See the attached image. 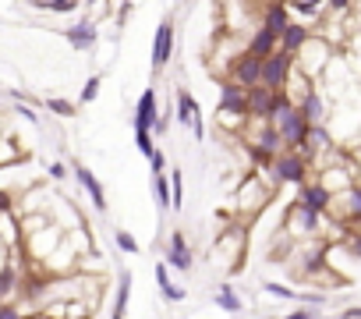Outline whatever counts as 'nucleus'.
Masks as SVG:
<instances>
[{
	"mask_svg": "<svg viewBox=\"0 0 361 319\" xmlns=\"http://www.w3.org/2000/svg\"><path fill=\"white\" fill-rule=\"evenodd\" d=\"M312 174H315V171H312V164H308V160H305L301 152H294V149L276 152V156H273V164H269V178H273V185H276V188H283V185L298 188V185H305Z\"/></svg>",
	"mask_w": 361,
	"mask_h": 319,
	"instance_id": "nucleus-4",
	"label": "nucleus"
},
{
	"mask_svg": "<svg viewBox=\"0 0 361 319\" xmlns=\"http://www.w3.org/2000/svg\"><path fill=\"white\" fill-rule=\"evenodd\" d=\"M156 117H159V96H156V85H145V89H142V96L135 100L131 124H135V131H152Z\"/></svg>",
	"mask_w": 361,
	"mask_h": 319,
	"instance_id": "nucleus-13",
	"label": "nucleus"
},
{
	"mask_svg": "<svg viewBox=\"0 0 361 319\" xmlns=\"http://www.w3.org/2000/svg\"><path fill=\"white\" fill-rule=\"evenodd\" d=\"M99 89H103V75H89V78H85V85H82V92H78V107H89V103H96Z\"/></svg>",
	"mask_w": 361,
	"mask_h": 319,
	"instance_id": "nucleus-27",
	"label": "nucleus"
},
{
	"mask_svg": "<svg viewBox=\"0 0 361 319\" xmlns=\"http://www.w3.org/2000/svg\"><path fill=\"white\" fill-rule=\"evenodd\" d=\"M294 203L298 206H305V210H312V213H329V203H333V192L329 188H322L315 178H308L305 185H298L294 188Z\"/></svg>",
	"mask_w": 361,
	"mask_h": 319,
	"instance_id": "nucleus-11",
	"label": "nucleus"
},
{
	"mask_svg": "<svg viewBox=\"0 0 361 319\" xmlns=\"http://www.w3.org/2000/svg\"><path fill=\"white\" fill-rule=\"evenodd\" d=\"M322 319H343V315H322Z\"/></svg>",
	"mask_w": 361,
	"mask_h": 319,
	"instance_id": "nucleus-40",
	"label": "nucleus"
},
{
	"mask_svg": "<svg viewBox=\"0 0 361 319\" xmlns=\"http://www.w3.org/2000/svg\"><path fill=\"white\" fill-rule=\"evenodd\" d=\"M298 305H315V308H322V305H329V294H326V291H298Z\"/></svg>",
	"mask_w": 361,
	"mask_h": 319,
	"instance_id": "nucleus-32",
	"label": "nucleus"
},
{
	"mask_svg": "<svg viewBox=\"0 0 361 319\" xmlns=\"http://www.w3.org/2000/svg\"><path fill=\"white\" fill-rule=\"evenodd\" d=\"M326 217H329V220H340V224H347V227H357V224H361V181H354L347 192H336Z\"/></svg>",
	"mask_w": 361,
	"mask_h": 319,
	"instance_id": "nucleus-7",
	"label": "nucleus"
},
{
	"mask_svg": "<svg viewBox=\"0 0 361 319\" xmlns=\"http://www.w3.org/2000/svg\"><path fill=\"white\" fill-rule=\"evenodd\" d=\"M152 273H156V287H159V294H163L166 301H173V305H177V301H185V298H188V291H185V287H177V284H173L170 266H166L163 259L152 266Z\"/></svg>",
	"mask_w": 361,
	"mask_h": 319,
	"instance_id": "nucleus-19",
	"label": "nucleus"
},
{
	"mask_svg": "<svg viewBox=\"0 0 361 319\" xmlns=\"http://www.w3.org/2000/svg\"><path fill=\"white\" fill-rule=\"evenodd\" d=\"M173 117L185 124V128H192V121L195 117H202V110H199V100L188 92V89H177V103H173Z\"/></svg>",
	"mask_w": 361,
	"mask_h": 319,
	"instance_id": "nucleus-20",
	"label": "nucleus"
},
{
	"mask_svg": "<svg viewBox=\"0 0 361 319\" xmlns=\"http://www.w3.org/2000/svg\"><path fill=\"white\" fill-rule=\"evenodd\" d=\"M213 301H216V308L220 312H231V315H238L241 308H245V298L238 294V287L227 280V284H220V291L213 294Z\"/></svg>",
	"mask_w": 361,
	"mask_h": 319,
	"instance_id": "nucleus-22",
	"label": "nucleus"
},
{
	"mask_svg": "<svg viewBox=\"0 0 361 319\" xmlns=\"http://www.w3.org/2000/svg\"><path fill=\"white\" fill-rule=\"evenodd\" d=\"M149 167H152L149 174H166V156H163V149H159V145H156V152L149 156Z\"/></svg>",
	"mask_w": 361,
	"mask_h": 319,
	"instance_id": "nucleus-36",
	"label": "nucleus"
},
{
	"mask_svg": "<svg viewBox=\"0 0 361 319\" xmlns=\"http://www.w3.org/2000/svg\"><path fill=\"white\" fill-rule=\"evenodd\" d=\"M68 174H71V167L64 164V160H54V164L47 167V178L50 181H68Z\"/></svg>",
	"mask_w": 361,
	"mask_h": 319,
	"instance_id": "nucleus-33",
	"label": "nucleus"
},
{
	"mask_svg": "<svg viewBox=\"0 0 361 319\" xmlns=\"http://www.w3.org/2000/svg\"><path fill=\"white\" fill-rule=\"evenodd\" d=\"M173 40H177L173 18H163V22L156 25V36H152V71H156V75L173 61Z\"/></svg>",
	"mask_w": 361,
	"mask_h": 319,
	"instance_id": "nucleus-9",
	"label": "nucleus"
},
{
	"mask_svg": "<svg viewBox=\"0 0 361 319\" xmlns=\"http://www.w3.org/2000/svg\"><path fill=\"white\" fill-rule=\"evenodd\" d=\"M259 287H262V294H269V298H283V301H294V305H298V287H287V284H276V280H262Z\"/></svg>",
	"mask_w": 361,
	"mask_h": 319,
	"instance_id": "nucleus-26",
	"label": "nucleus"
},
{
	"mask_svg": "<svg viewBox=\"0 0 361 319\" xmlns=\"http://www.w3.org/2000/svg\"><path fill=\"white\" fill-rule=\"evenodd\" d=\"M43 107H47L54 117H64V121L78 114V103H75V100H64V96H47V100H43Z\"/></svg>",
	"mask_w": 361,
	"mask_h": 319,
	"instance_id": "nucleus-25",
	"label": "nucleus"
},
{
	"mask_svg": "<svg viewBox=\"0 0 361 319\" xmlns=\"http://www.w3.org/2000/svg\"><path fill=\"white\" fill-rule=\"evenodd\" d=\"M224 78H234L241 89H255V85H259V78H262V61L241 50V54L234 57V64L227 68V75H224Z\"/></svg>",
	"mask_w": 361,
	"mask_h": 319,
	"instance_id": "nucleus-12",
	"label": "nucleus"
},
{
	"mask_svg": "<svg viewBox=\"0 0 361 319\" xmlns=\"http://www.w3.org/2000/svg\"><path fill=\"white\" fill-rule=\"evenodd\" d=\"M61 36H64L68 47L78 50V54H89V50H96V43H99V29H96V22H89V18H78L75 25L61 29Z\"/></svg>",
	"mask_w": 361,
	"mask_h": 319,
	"instance_id": "nucleus-15",
	"label": "nucleus"
},
{
	"mask_svg": "<svg viewBox=\"0 0 361 319\" xmlns=\"http://www.w3.org/2000/svg\"><path fill=\"white\" fill-rule=\"evenodd\" d=\"M276 50H280V40H276L269 29H262V25H259V29L252 32V40L245 43V54H252V57H259V61H266V57L276 54Z\"/></svg>",
	"mask_w": 361,
	"mask_h": 319,
	"instance_id": "nucleus-18",
	"label": "nucleus"
},
{
	"mask_svg": "<svg viewBox=\"0 0 361 319\" xmlns=\"http://www.w3.org/2000/svg\"><path fill=\"white\" fill-rule=\"evenodd\" d=\"M322 227H326V217H322V213H312V210L290 203L287 213H283V227H280V231H283L294 245H305V241H322Z\"/></svg>",
	"mask_w": 361,
	"mask_h": 319,
	"instance_id": "nucleus-3",
	"label": "nucleus"
},
{
	"mask_svg": "<svg viewBox=\"0 0 361 319\" xmlns=\"http://www.w3.org/2000/svg\"><path fill=\"white\" fill-rule=\"evenodd\" d=\"M39 181H43V178H39V171L32 167V160H29V156L0 167V192L11 195V199H18L22 192H29V188L39 185Z\"/></svg>",
	"mask_w": 361,
	"mask_h": 319,
	"instance_id": "nucleus-6",
	"label": "nucleus"
},
{
	"mask_svg": "<svg viewBox=\"0 0 361 319\" xmlns=\"http://www.w3.org/2000/svg\"><path fill=\"white\" fill-rule=\"evenodd\" d=\"M163 263L170 270H177V273H192L195 270V255H192V248H188V241H185L180 231H170V245L163 252Z\"/></svg>",
	"mask_w": 361,
	"mask_h": 319,
	"instance_id": "nucleus-14",
	"label": "nucleus"
},
{
	"mask_svg": "<svg viewBox=\"0 0 361 319\" xmlns=\"http://www.w3.org/2000/svg\"><path fill=\"white\" fill-rule=\"evenodd\" d=\"M340 315H343V319H361V305H350V308H343Z\"/></svg>",
	"mask_w": 361,
	"mask_h": 319,
	"instance_id": "nucleus-39",
	"label": "nucleus"
},
{
	"mask_svg": "<svg viewBox=\"0 0 361 319\" xmlns=\"http://www.w3.org/2000/svg\"><path fill=\"white\" fill-rule=\"evenodd\" d=\"M269 121H273V128L283 135L287 149H294V152H301V156L308 152V131H312V121H308V117H305L294 103H283V107H280Z\"/></svg>",
	"mask_w": 361,
	"mask_h": 319,
	"instance_id": "nucleus-2",
	"label": "nucleus"
},
{
	"mask_svg": "<svg viewBox=\"0 0 361 319\" xmlns=\"http://www.w3.org/2000/svg\"><path fill=\"white\" fill-rule=\"evenodd\" d=\"M192 135H195V142H206V121L202 117L192 121Z\"/></svg>",
	"mask_w": 361,
	"mask_h": 319,
	"instance_id": "nucleus-38",
	"label": "nucleus"
},
{
	"mask_svg": "<svg viewBox=\"0 0 361 319\" xmlns=\"http://www.w3.org/2000/svg\"><path fill=\"white\" fill-rule=\"evenodd\" d=\"M0 308H4V301H0Z\"/></svg>",
	"mask_w": 361,
	"mask_h": 319,
	"instance_id": "nucleus-41",
	"label": "nucleus"
},
{
	"mask_svg": "<svg viewBox=\"0 0 361 319\" xmlns=\"http://www.w3.org/2000/svg\"><path fill=\"white\" fill-rule=\"evenodd\" d=\"M280 319H322V315H319L315 305H298L294 312H287V315H280Z\"/></svg>",
	"mask_w": 361,
	"mask_h": 319,
	"instance_id": "nucleus-34",
	"label": "nucleus"
},
{
	"mask_svg": "<svg viewBox=\"0 0 361 319\" xmlns=\"http://www.w3.org/2000/svg\"><path fill=\"white\" fill-rule=\"evenodd\" d=\"M114 245H117L124 255H138V241H135V234H128V231H114Z\"/></svg>",
	"mask_w": 361,
	"mask_h": 319,
	"instance_id": "nucleus-31",
	"label": "nucleus"
},
{
	"mask_svg": "<svg viewBox=\"0 0 361 319\" xmlns=\"http://www.w3.org/2000/svg\"><path fill=\"white\" fill-rule=\"evenodd\" d=\"M312 32H315L312 25H305V22H294V18H290V25H287V29H283V36H280V50H283V54H290V57H298V50L308 43V36H312Z\"/></svg>",
	"mask_w": 361,
	"mask_h": 319,
	"instance_id": "nucleus-17",
	"label": "nucleus"
},
{
	"mask_svg": "<svg viewBox=\"0 0 361 319\" xmlns=\"http://www.w3.org/2000/svg\"><path fill=\"white\" fill-rule=\"evenodd\" d=\"M25 156H29V152L22 149L18 138H11V135L0 138V167H4V164H15V160H25Z\"/></svg>",
	"mask_w": 361,
	"mask_h": 319,
	"instance_id": "nucleus-24",
	"label": "nucleus"
},
{
	"mask_svg": "<svg viewBox=\"0 0 361 319\" xmlns=\"http://www.w3.org/2000/svg\"><path fill=\"white\" fill-rule=\"evenodd\" d=\"M298 110L312 121V124H319V121H329V100H326V92L319 89V82L298 100Z\"/></svg>",
	"mask_w": 361,
	"mask_h": 319,
	"instance_id": "nucleus-16",
	"label": "nucleus"
},
{
	"mask_svg": "<svg viewBox=\"0 0 361 319\" xmlns=\"http://www.w3.org/2000/svg\"><path fill=\"white\" fill-rule=\"evenodd\" d=\"M43 11H50V15H75V11H82V0H50V4H43Z\"/></svg>",
	"mask_w": 361,
	"mask_h": 319,
	"instance_id": "nucleus-29",
	"label": "nucleus"
},
{
	"mask_svg": "<svg viewBox=\"0 0 361 319\" xmlns=\"http://www.w3.org/2000/svg\"><path fill=\"white\" fill-rule=\"evenodd\" d=\"M152 199L159 213L173 210V195H170V174H152Z\"/></svg>",
	"mask_w": 361,
	"mask_h": 319,
	"instance_id": "nucleus-23",
	"label": "nucleus"
},
{
	"mask_svg": "<svg viewBox=\"0 0 361 319\" xmlns=\"http://www.w3.org/2000/svg\"><path fill=\"white\" fill-rule=\"evenodd\" d=\"M290 68H294V57H290V54H283V50L269 54V57L262 61V78H259V85H262V89H273V92H283Z\"/></svg>",
	"mask_w": 361,
	"mask_h": 319,
	"instance_id": "nucleus-8",
	"label": "nucleus"
},
{
	"mask_svg": "<svg viewBox=\"0 0 361 319\" xmlns=\"http://www.w3.org/2000/svg\"><path fill=\"white\" fill-rule=\"evenodd\" d=\"M170 195H173V210H185V171H170Z\"/></svg>",
	"mask_w": 361,
	"mask_h": 319,
	"instance_id": "nucleus-28",
	"label": "nucleus"
},
{
	"mask_svg": "<svg viewBox=\"0 0 361 319\" xmlns=\"http://www.w3.org/2000/svg\"><path fill=\"white\" fill-rule=\"evenodd\" d=\"M128 301H131V270L117 273V294H114V312L110 319H124L128 315Z\"/></svg>",
	"mask_w": 361,
	"mask_h": 319,
	"instance_id": "nucleus-21",
	"label": "nucleus"
},
{
	"mask_svg": "<svg viewBox=\"0 0 361 319\" xmlns=\"http://www.w3.org/2000/svg\"><path fill=\"white\" fill-rule=\"evenodd\" d=\"M82 8H85V18L96 22V18L110 15V0H82Z\"/></svg>",
	"mask_w": 361,
	"mask_h": 319,
	"instance_id": "nucleus-30",
	"label": "nucleus"
},
{
	"mask_svg": "<svg viewBox=\"0 0 361 319\" xmlns=\"http://www.w3.org/2000/svg\"><path fill=\"white\" fill-rule=\"evenodd\" d=\"M71 174H75V181H78V188L89 195V203H92V210L96 213H106L110 210V203H106V192H103V181L85 167V164H78V160H75V164H71Z\"/></svg>",
	"mask_w": 361,
	"mask_h": 319,
	"instance_id": "nucleus-10",
	"label": "nucleus"
},
{
	"mask_svg": "<svg viewBox=\"0 0 361 319\" xmlns=\"http://www.w3.org/2000/svg\"><path fill=\"white\" fill-rule=\"evenodd\" d=\"M336 57V47L326 40V36H319V32H312L308 36V43L298 50V57H294V68L298 71H305L308 78H322L326 75V68H329V61Z\"/></svg>",
	"mask_w": 361,
	"mask_h": 319,
	"instance_id": "nucleus-5",
	"label": "nucleus"
},
{
	"mask_svg": "<svg viewBox=\"0 0 361 319\" xmlns=\"http://www.w3.org/2000/svg\"><path fill=\"white\" fill-rule=\"evenodd\" d=\"M290 11H301V8H326V0H287Z\"/></svg>",
	"mask_w": 361,
	"mask_h": 319,
	"instance_id": "nucleus-37",
	"label": "nucleus"
},
{
	"mask_svg": "<svg viewBox=\"0 0 361 319\" xmlns=\"http://www.w3.org/2000/svg\"><path fill=\"white\" fill-rule=\"evenodd\" d=\"M276 192H280V188L273 185L269 167H262V171H245V178H241V185H238V192H234V213H238V220L255 224V220L273 206V195H276Z\"/></svg>",
	"mask_w": 361,
	"mask_h": 319,
	"instance_id": "nucleus-1",
	"label": "nucleus"
},
{
	"mask_svg": "<svg viewBox=\"0 0 361 319\" xmlns=\"http://www.w3.org/2000/svg\"><path fill=\"white\" fill-rule=\"evenodd\" d=\"M354 11V0H326V15H347Z\"/></svg>",
	"mask_w": 361,
	"mask_h": 319,
	"instance_id": "nucleus-35",
	"label": "nucleus"
}]
</instances>
